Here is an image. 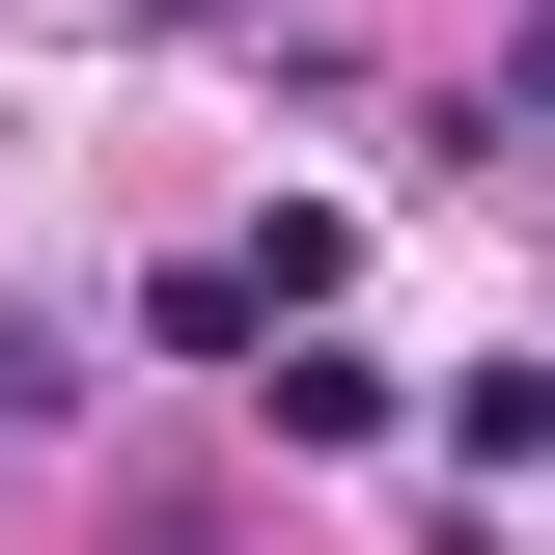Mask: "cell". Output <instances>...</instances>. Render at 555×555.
I'll return each mask as SVG.
<instances>
[{"mask_svg": "<svg viewBox=\"0 0 555 555\" xmlns=\"http://www.w3.org/2000/svg\"><path fill=\"white\" fill-rule=\"evenodd\" d=\"M139 334H167V361H278V306H250V250H167V278H139Z\"/></svg>", "mask_w": 555, "mask_h": 555, "instance_id": "1", "label": "cell"}, {"mask_svg": "<svg viewBox=\"0 0 555 555\" xmlns=\"http://www.w3.org/2000/svg\"><path fill=\"white\" fill-rule=\"evenodd\" d=\"M473 139H555V0L500 28V83H473Z\"/></svg>", "mask_w": 555, "mask_h": 555, "instance_id": "3", "label": "cell"}, {"mask_svg": "<svg viewBox=\"0 0 555 555\" xmlns=\"http://www.w3.org/2000/svg\"><path fill=\"white\" fill-rule=\"evenodd\" d=\"M167 28H222V0H167Z\"/></svg>", "mask_w": 555, "mask_h": 555, "instance_id": "4", "label": "cell"}, {"mask_svg": "<svg viewBox=\"0 0 555 555\" xmlns=\"http://www.w3.org/2000/svg\"><path fill=\"white\" fill-rule=\"evenodd\" d=\"M444 444H473V473H555V361H473V389H444Z\"/></svg>", "mask_w": 555, "mask_h": 555, "instance_id": "2", "label": "cell"}]
</instances>
